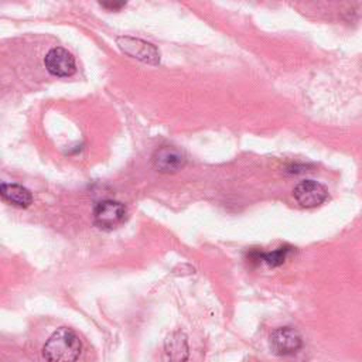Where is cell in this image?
<instances>
[{"instance_id":"obj_1","label":"cell","mask_w":362,"mask_h":362,"mask_svg":"<svg viewBox=\"0 0 362 362\" xmlns=\"http://www.w3.org/2000/svg\"><path fill=\"white\" fill-rule=\"evenodd\" d=\"M81 349L82 344L75 331L61 327L45 342L42 356L49 362H71L78 359Z\"/></svg>"},{"instance_id":"obj_2","label":"cell","mask_w":362,"mask_h":362,"mask_svg":"<svg viewBox=\"0 0 362 362\" xmlns=\"http://www.w3.org/2000/svg\"><path fill=\"white\" fill-rule=\"evenodd\" d=\"M126 206L113 199L99 201L93 208V222L103 230L119 228L126 219Z\"/></svg>"},{"instance_id":"obj_3","label":"cell","mask_w":362,"mask_h":362,"mask_svg":"<svg viewBox=\"0 0 362 362\" xmlns=\"http://www.w3.org/2000/svg\"><path fill=\"white\" fill-rule=\"evenodd\" d=\"M117 47L124 52L126 55L139 59L141 62L150 64V65H157L160 62V52L158 49L140 38H133V37H117L116 38Z\"/></svg>"},{"instance_id":"obj_4","label":"cell","mask_w":362,"mask_h":362,"mask_svg":"<svg viewBox=\"0 0 362 362\" xmlns=\"http://www.w3.org/2000/svg\"><path fill=\"white\" fill-rule=\"evenodd\" d=\"M303 346V338L293 327H280L270 335V348L276 355H293Z\"/></svg>"},{"instance_id":"obj_5","label":"cell","mask_w":362,"mask_h":362,"mask_svg":"<svg viewBox=\"0 0 362 362\" xmlns=\"http://www.w3.org/2000/svg\"><path fill=\"white\" fill-rule=\"evenodd\" d=\"M151 161L157 171L170 174L180 171L185 165L187 156L175 146H161L154 151Z\"/></svg>"},{"instance_id":"obj_6","label":"cell","mask_w":362,"mask_h":362,"mask_svg":"<svg viewBox=\"0 0 362 362\" xmlns=\"http://www.w3.org/2000/svg\"><path fill=\"white\" fill-rule=\"evenodd\" d=\"M293 195L303 208H315L328 199V189L314 180H304L294 187Z\"/></svg>"},{"instance_id":"obj_7","label":"cell","mask_w":362,"mask_h":362,"mask_svg":"<svg viewBox=\"0 0 362 362\" xmlns=\"http://www.w3.org/2000/svg\"><path fill=\"white\" fill-rule=\"evenodd\" d=\"M44 65L51 75L58 78L71 76L76 69L75 58L72 57V54L61 47L51 48L47 52L44 58Z\"/></svg>"},{"instance_id":"obj_8","label":"cell","mask_w":362,"mask_h":362,"mask_svg":"<svg viewBox=\"0 0 362 362\" xmlns=\"http://www.w3.org/2000/svg\"><path fill=\"white\" fill-rule=\"evenodd\" d=\"M0 194L6 202H8L14 206H18V208H27L33 202L31 192L25 187L18 185V184L1 182Z\"/></svg>"},{"instance_id":"obj_9","label":"cell","mask_w":362,"mask_h":362,"mask_svg":"<svg viewBox=\"0 0 362 362\" xmlns=\"http://www.w3.org/2000/svg\"><path fill=\"white\" fill-rule=\"evenodd\" d=\"M165 355L171 361H185L188 358L187 337L181 331L171 332L164 342Z\"/></svg>"},{"instance_id":"obj_10","label":"cell","mask_w":362,"mask_h":362,"mask_svg":"<svg viewBox=\"0 0 362 362\" xmlns=\"http://www.w3.org/2000/svg\"><path fill=\"white\" fill-rule=\"evenodd\" d=\"M290 250H291L290 246H283V247H279V249H276L273 252H269V253H255V256H256L255 260L264 262L270 267H277V266L283 264V262L286 260Z\"/></svg>"},{"instance_id":"obj_11","label":"cell","mask_w":362,"mask_h":362,"mask_svg":"<svg viewBox=\"0 0 362 362\" xmlns=\"http://www.w3.org/2000/svg\"><path fill=\"white\" fill-rule=\"evenodd\" d=\"M98 3L102 8L112 13V11H120L123 7H126L129 0H98Z\"/></svg>"}]
</instances>
